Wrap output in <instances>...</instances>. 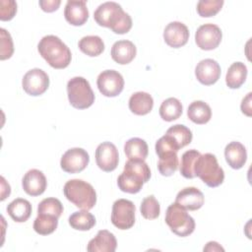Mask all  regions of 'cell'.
<instances>
[{"label":"cell","mask_w":252,"mask_h":252,"mask_svg":"<svg viewBox=\"0 0 252 252\" xmlns=\"http://www.w3.org/2000/svg\"><path fill=\"white\" fill-rule=\"evenodd\" d=\"M94 19L101 27L109 28L113 32L124 34L132 28L130 15L116 2H104L94 13Z\"/></svg>","instance_id":"obj_1"},{"label":"cell","mask_w":252,"mask_h":252,"mask_svg":"<svg viewBox=\"0 0 252 252\" xmlns=\"http://www.w3.org/2000/svg\"><path fill=\"white\" fill-rule=\"evenodd\" d=\"M151 177V170L144 159H128L122 173L117 178V185L123 192L136 194Z\"/></svg>","instance_id":"obj_2"},{"label":"cell","mask_w":252,"mask_h":252,"mask_svg":"<svg viewBox=\"0 0 252 252\" xmlns=\"http://www.w3.org/2000/svg\"><path fill=\"white\" fill-rule=\"evenodd\" d=\"M37 50L41 57L55 69L66 68L72 59L69 47L53 34L43 36L37 44Z\"/></svg>","instance_id":"obj_3"},{"label":"cell","mask_w":252,"mask_h":252,"mask_svg":"<svg viewBox=\"0 0 252 252\" xmlns=\"http://www.w3.org/2000/svg\"><path fill=\"white\" fill-rule=\"evenodd\" d=\"M63 193L68 201L82 210H91L96 203V193L92 184L82 179L68 180Z\"/></svg>","instance_id":"obj_4"},{"label":"cell","mask_w":252,"mask_h":252,"mask_svg":"<svg viewBox=\"0 0 252 252\" xmlns=\"http://www.w3.org/2000/svg\"><path fill=\"white\" fill-rule=\"evenodd\" d=\"M195 176H198L209 187H218L224 180L223 169L219 165L215 155H200L194 165Z\"/></svg>","instance_id":"obj_5"},{"label":"cell","mask_w":252,"mask_h":252,"mask_svg":"<svg viewBox=\"0 0 252 252\" xmlns=\"http://www.w3.org/2000/svg\"><path fill=\"white\" fill-rule=\"evenodd\" d=\"M179 150L168 135H163L156 143V153L158 157V169L163 176L172 175L178 168L177 152Z\"/></svg>","instance_id":"obj_6"},{"label":"cell","mask_w":252,"mask_h":252,"mask_svg":"<svg viewBox=\"0 0 252 252\" xmlns=\"http://www.w3.org/2000/svg\"><path fill=\"white\" fill-rule=\"evenodd\" d=\"M165 222L173 233L181 237L190 235L195 229L194 219L187 213L186 209L175 202L166 209Z\"/></svg>","instance_id":"obj_7"},{"label":"cell","mask_w":252,"mask_h":252,"mask_svg":"<svg viewBox=\"0 0 252 252\" xmlns=\"http://www.w3.org/2000/svg\"><path fill=\"white\" fill-rule=\"evenodd\" d=\"M70 104L78 109H86L94 102V94L89 81L83 77H74L67 83Z\"/></svg>","instance_id":"obj_8"},{"label":"cell","mask_w":252,"mask_h":252,"mask_svg":"<svg viewBox=\"0 0 252 252\" xmlns=\"http://www.w3.org/2000/svg\"><path fill=\"white\" fill-rule=\"evenodd\" d=\"M136 207L127 199H118L112 205L111 222L118 229H129L135 223Z\"/></svg>","instance_id":"obj_9"},{"label":"cell","mask_w":252,"mask_h":252,"mask_svg":"<svg viewBox=\"0 0 252 252\" xmlns=\"http://www.w3.org/2000/svg\"><path fill=\"white\" fill-rule=\"evenodd\" d=\"M24 91L32 96H37L46 92L49 87L48 75L39 68H33L28 71L22 80Z\"/></svg>","instance_id":"obj_10"},{"label":"cell","mask_w":252,"mask_h":252,"mask_svg":"<svg viewBox=\"0 0 252 252\" xmlns=\"http://www.w3.org/2000/svg\"><path fill=\"white\" fill-rule=\"evenodd\" d=\"M98 91L107 97H114L121 94L124 88L122 75L115 70L102 71L96 80Z\"/></svg>","instance_id":"obj_11"},{"label":"cell","mask_w":252,"mask_h":252,"mask_svg":"<svg viewBox=\"0 0 252 252\" xmlns=\"http://www.w3.org/2000/svg\"><path fill=\"white\" fill-rule=\"evenodd\" d=\"M90 156L82 148H72L67 150L60 160L61 168L68 173H78L83 171L89 164Z\"/></svg>","instance_id":"obj_12"},{"label":"cell","mask_w":252,"mask_h":252,"mask_svg":"<svg viewBox=\"0 0 252 252\" xmlns=\"http://www.w3.org/2000/svg\"><path fill=\"white\" fill-rule=\"evenodd\" d=\"M221 37L222 32L220 29L214 24L200 26L195 33L196 44L203 50H213L217 48L221 41Z\"/></svg>","instance_id":"obj_13"},{"label":"cell","mask_w":252,"mask_h":252,"mask_svg":"<svg viewBox=\"0 0 252 252\" xmlns=\"http://www.w3.org/2000/svg\"><path fill=\"white\" fill-rule=\"evenodd\" d=\"M119 161L118 150L114 144L110 142H102L95 150L96 165L105 172L113 171Z\"/></svg>","instance_id":"obj_14"},{"label":"cell","mask_w":252,"mask_h":252,"mask_svg":"<svg viewBox=\"0 0 252 252\" xmlns=\"http://www.w3.org/2000/svg\"><path fill=\"white\" fill-rule=\"evenodd\" d=\"M220 64L211 58L201 60L195 68V76L197 80L205 86H210L218 82L220 77Z\"/></svg>","instance_id":"obj_15"},{"label":"cell","mask_w":252,"mask_h":252,"mask_svg":"<svg viewBox=\"0 0 252 252\" xmlns=\"http://www.w3.org/2000/svg\"><path fill=\"white\" fill-rule=\"evenodd\" d=\"M163 39L168 46L179 48L187 43L189 39V30L181 22H171L163 31Z\"/></svg>","instance_id":"obj_16"},{"label":"cell","mask_w":252,"mask_h":252,"mask_svg":"<svg viewBox=\"0 0 252 252\" xmlns=\"http://www.w3.org/2000/svg\"><path fill=\"white\" fill-rule=\"evenodd\" d=\"M22 186L24 191L30 196L41 195L47 186L46 177L42 171L32 168L27 171L22 179Z\"/></svg>","instance_id":"obj_17"},{"label":"cell","mask_w":252,"mask_h":252,"mask_svg":"<svg viewBox=\"0 0 252 252\" xmlns=\"http://www.w3.org/2000/svg\"><path fill=\"white\" fill-rule=\"evenodd\" d=\"M205 202L203 193L196 187H185L180 190L175 198V203L180 205L186 210L196 211L199 210Z\"/></svg>","instance_id":"obj_18"},{"label":"cell","mask_w":252,"mask_h":252,"mask_svg":"<svg viewBox=\"0 0 252 252\" xmlns=\"http://www.w3.org/2000/svg\"><path fill=\"white\" fill-rule=\"evenodd\" d=\"M64 17L72 26H83L88 18L89 11L86 1H67L64 9Z\"/></svg>","instance_id":"obj_19"},{"label":"cell","mask_w":252,"mask_h":252,"mask_svg":"<svg viewBox=\"0 0 252 252\" xmlns=\"http://www.w3.org/2000/svg\"><path fill=\"white\" fill-rule=\"evenodd\" d=\"M117 241L114 234L106 229L98 230L97 234L89 241L87 250L89 252H114Z\"/></svg>","instance_id":"obj_20"},{"label":"cell","mask_w":252,"mask_h":252,"mask_svg":"<svg viewBox=\"0 0 252 252\" xmlns=\"http://www.w3.org/2000/svg\"><path fill=\"white\" fill-rule=\"evenodd\" d=\"M137 49L135 44L130 40H118L113 43L111 47V57L112 59L120 64L125 65L130 63L136 56Z\"/></svg>","instance_id":"obj_21"},{"label":"cell","mask_w":252,"mask_h":252,"mask_svg":"<svg viewBox=\"0 0 252 252\" xmlns=\"http://www.w3.org/2000/svg\"><path fill=\"white\" fill-rule=\"evenodd\" d=\"M224 157L228 165L233 169L243 167L247 159V152L245 147L237 141L230 142L224 149Z\"/></svg>","instance_id":"obj_22"},{"label":"cell","mask_w":252,"mask_h":252,"mask_svg":"<svg viewBox=\"0 0 252 252\" xmlns=\"http://www.w3.org/2000/svg\"><path fill=\"white\" fill-rule=\"evenodd\" d=\"M154 106L153 96L146 92L134 93L129 98V109L136 115H146Z\"/></svg>","instance_id":"obj_23"},{"label":"cell","mask_w":252,"mask_h":252,"mask_svg":"<svg viewBox=\"0 0 252 252\" xmlns=\"http://www.w3.org/2000/svg\"><path fill=\"white\" fill-rule=\"evenodd\" d=\"M7 213L13 220L25 222L32 215V205L26 199L17 198L7 206Z\"/></svg>","instance_id":"obj_24"},{"label":"cell","mask_w":252,"mask_h":252,"mask_svg":"<svg viewBox=\"0 0 252 252\" xmlns=\"http://www.w3.org/2000/svg\"><path fill=\"white\" fill-rule=\"evenodd\" d=\"M187 116L196 124H206L212 117V109L205 101L195 100L188 106Z\"/></svg>","instance_id":"obj_25"},{"label":"cell","mask_w":252,"mask_h":252,"mask_svg":"<svg viewBox=\"0 0 252 252\" xmlns=\"http://www.w3.org/2000/svg\"><path fill=\"white\" fill-rule=\"evenodd\" d=\"M247 77V67L242 62H234L227 69L225 76L226 86L230 89L240 88Z\"/></svg>","instance_id":"obj_26"},{"label":"cell","mask_w":252,"mask_h":252,"mask_svg":"<svg viewBox=\"0 0 252 252\" xmlns=\"http://www.w3.org/2000/svg\"><path fill=\"white\" fill-rule=\"evenodd\" d=\"M124 153L129 159L145 160L149 154L148 144L141 138H131L124 145Z\"/></svg>","instance_id":"obj_27"},{"label":"cell","mask_w":252,"mask_h":252,"mask_svg":"<svg viewBox=\"0 0 252 252\" xmlns=\"http://www.w3.org/2000/svg\"><path fill=\"white\" fill-rule=\"evenodd\" d=\"M183 111L182 104L176 97H168L164 99L159 106V115L162 120L170 122L178 119Z\"/></svg>","instance_id":"obj_28"},{"label":"cell","mask_w":252,"mask_h":252,"mask_svg":"<svg viewBox=\"0 0 252 252\" xmlns=\"http://www.w3.org/2000/svg\"><path fill=\"white\" fill-rule=\"evenodd\" d=\"M80 50L91 57L100 55L104 50V42L98 35H87L79 40Z\"/></svg>","instance_id":"obj_29"},{"label":"cell","mask_w":252,"mask_h":252,"mask_svg":"<svg viewBox=\"0 0 252 252\" xmlns=\"http://www.w3.org/2000/svg\"><path fill=\"white\" fill-rule=\"evenodd\" d=\"M69 224L72 228L77 230H90L95 224V218L88 210H83L73 213L69 217Z\"/></svg>","instance_id":"obj_30"},{"label":"cell","mask_w":252,"mask_h":252,"mask_svg":"<svg viewBox=\"0 0 252 252\" xmlns=\"http://www.w3.org/2000/svg\"><path fill=\"white\" fill-rule=\"evenodd\" d=\"M166 135H168L178 150L189 145L192 141L193 135L191 130L182 124H176L167 129Z\"/></svg>","instance_id":"obj_31"},{"label":"cell","mask_w":252,"mask_h":252,"mask_svg":"<svg viewBox=\"0 0 252 252\" xmlns=\"http://www.w3.org/2000/svg\"><path fill=\"white\" fill-rule=\"evenodd\" d=\"M57 225L58 218L46 214H37V217L33 221V229L40 235L51 234L55 231Z\"/></svg>","instance_id":"obj_32"},{"label":"cell","mask_w":252,"mask_h":252,"mask_svg":"<svg viewBox=\"0 0 252 252\" xmlns=\"http://www.w3.org/2000/svg\"><path fill=\"white\" fill-rule=\"evenodd\" d=\"M201 155L200 152L197 150H188L183 153L181 156V162H180V173L183 177L187 179H192L195 176L194 173V165L196 162V159Z\"/></svg>","instance_id":"obj_33"},{"label":"cell","mask_w":252,"mask_h":252,"mask_svg":"<svg viewBox=\"0 0 252 252\" xmlns=\"http://www.w3.org/2000/svg\"><path fill=\"white\" fill-rule=\"evenodd\" d=\"M140 211L145 219L155 220L159 216L160 213L159 203L154 195H150L143 199L140 206Z\"/></svg>","instance_id":"obj_34"},{"label":"cell","mask_w":252,"mask_h":252,"mask_svg":"<svg viewBox=\"0 0 252 252\" xmlns=\"http://www.w3.org/2000/svg\"><path fill=\"white\" fill-rule=\"evenodd\" d=\"M63 213V205L56 198H45L43 199L37 207V214L51 215L59 219Z\"/></svg>","instance_id":"obj_35"},{"label":"cell","mask_w":252,"mask_h":252,"mask_svg":"<svg viewBox=\"0 0 252 252\" xmlns=\"http://www.w3.org/2000/svg\"><path fill=\"white\" fill-rule=\"evenodd\" d=\"M222 5V0H200L197 3V12L203 18L213 17L220 11Z\"/></svg>","instance_id":"obj_36"},{"label":"cell","mask_w":252,"mask_h":252,"mask_svg":"<svg viewBox=\"0 0 252 252\" xmlns=\"http://www.w3.org/2000/svg\"><path fill=\"white\" fill-rule=\"evenodd\" d=\"M0 35H1V52H0V59L6 60L10 58L14 53V45L11 34L3 28L0 29Z\"/></svg>","instance_id":"obj_37"},{"label":"cell","mask_w":252,"mask_h":252,"mask_svg":"<svg viewBox=\"0 0 252 252\" xmlns=\"http://www.w3.org/2000/svg\"><path fill=\"white\" fill-rule=\"evenodd\" d=\"M17 13V3L14 0L0 1V20L10 21Z\"/></svg>","instance_id":"obj_38"},{"label":"cell","mask_w":252,"mask_h":252,"mask_svg":"<svg viewBox=\"0 0 252 252\" xmlns=\"http://www.w3.org/2000/svg\"><path fill=\"white\" fill-rule=\"evenodd\" d=\"M38 4L42 9V11L50 13V12L56 11L59 8L61 1L60 0H40Z\"/></svg>","instance_id":"obj_39"},{"label":"cell","mask_w":252,"mask_h":252,"mask_svg":"<svg viewBox=\"0 0 252 252\" xmlns=\"http://www.w3.org/2000/svg\"><path fill=\"white\" fill-rule=\"evenodd\" d=\"M251 93H248L245 97H243L241 101V111L247 116H251Z\"/></svg>","instance_id":"obj_40"},{"label":"cell","mask_w":252,"mask_h":252,"mask_svg":"<svg viewBox=\"0 0 252 252\" xmlns=\"http://www.w3.org/2000/svg\"><path fill=\"white\" fill-rule=\"evenodd\" d=\"M1 201H4L11 193V187L10 185L6 182L5 178L1 176Z\"/></svg>","instance_id":"obj_41"},{"label":"cell","mask_w":252,"mask_h":252,"mask_svg":"<svg viewBox=\"0 0 252 252\" xmlns=\"http://www.w3.org/2000/svg\"><path fill=\"white\" fill-rule=\"evenodd\" d=\"M204 251H224V249L216 241H210L204 247Z\"/></svg>","instance_id":"obj_42"}]
</instances>
